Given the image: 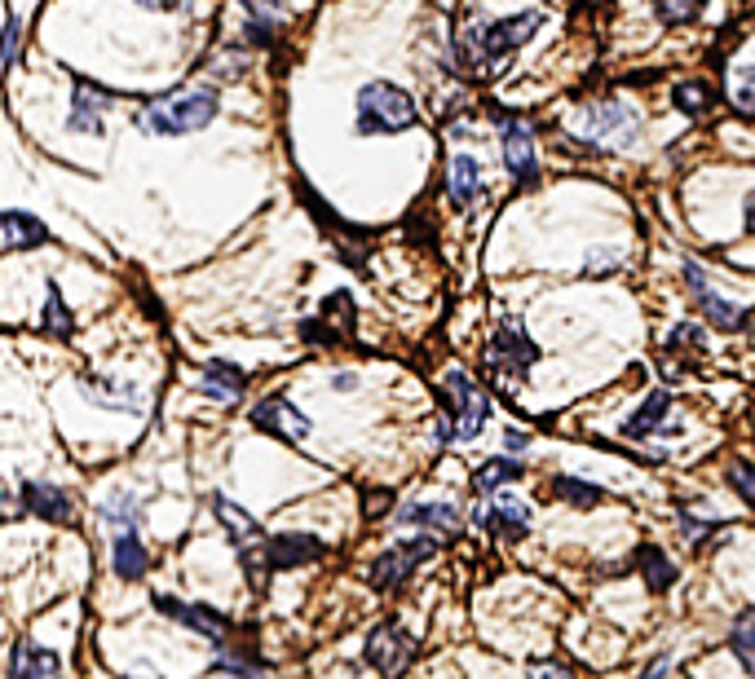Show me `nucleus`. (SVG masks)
<instances>
[{"label": "nucleus", "mask_w": 755, "mask_h": 679, "mask_svg": "<svg viewBox=\"0 0 755 679\" xmlns=\"http://www.w3.org/2000/svg\"><path fill=\"white\" fill-rule=\"evenodd\" d=\"M217 110H222L217 88H181L173 97L151 102L138 116V129L151 133V138H181V133L208 129L212 120H217Z\"/></svg>", "instance_id": "obj_1"}, {"label": "nucleus", "mask_w": 755, "mask_h": 679, "mask_svg": "<svg viewBox=\"0 0 755 679\" xmlns=\"http://www.w3.org/2000/svg\"><path fill=\"white\" fill-rule=\"evenodd\" d=\"M415 102L406 88L389 84V80H371L358 88V102H354V129L363 138H385V133H406L415 129Z\"/></svg>", "instance_id": "obj_2"}, {"label": "nucleus", "mask_w": 755, "mask_h": 679, "mask_svg": "<svg viewBox=\"0 0 755 679\" xmlns=\"http://www.w3.org/2000/svg\"><path fill=\"white\" fill-rule=\"evenodd\" d=\"M486 393L464 376L447 371L443 380V441H473L486 424Z\"/></svg>", "instance_id": "obj_3"}, {"label": "nucleus", "mask_w": 755, "mask_h": 679, "mask_svg": "<svg viewBox=\"0 0 755 679\" xmlns=\"http://www.w3.org/2000/svg\"><path fill=\"white\" fill-rule=\"evenodd\" d=\"M539 23H544V14L539 10H526V14H512V19H499V23H491V27H482V32H473L469 40H460V53H473L477 58V67L482 71H491V67H499L512 49H521L534 32H539Z\"/></svg>", "instance_id": "obj_4"}, {"label": "nucleus", "mask_w": 755, "mask_h": 679, "mask_svg": "<svg viewBox=\"0 0 755 679\" xmlns=\"http://www.w3.org/2000/svg\"><path fill=\"white\" fill-rule=\"evenodd\" d=\"M486 362H491V376H499V380H521V376L539 362V345L526 335L521 322L508 318V322H499V331H495V340H491Z\"/></svg>", "instance_id": "obj_5"}, {"label": "nucleus", "mask_w": 755, "mask_h": 679, "mask_svg": "<svg viewBox=\"0 0 755 679\" xmlns=\"http://www.w3.org/2000/svg\"><path fill=\"white\" fill-rule=\"evenodd\" d=\"M434 551H438V538L428 534V529L415 534V538H406V543H393V547L371 564V587H380V592L402 587V583L415 574V564H424Z\"/></svg>", "instance_id": "obj_6"}, {"label": "nucleus", "mask_w": 755, "mask_h": 679, "mask_svg": "<svg viewBox=\"0 0 755 679\" xmlns=\"http://www.w3.org/2000/svg\"><path fill=\"white\" fill-rule=\"evenodd\" d=\"M367 662H371L385 679H398V675H406V666L415 662V640H411L406 631H398V627H376V631L367 635Z\"/></svg>", "instance_id": "obj_7"}, {"label": "nucleus", "mask_w": 755, "mask_h": 679, "mask_svg": "<svg viewBox=\"0 0 755 679\" xmlns=\"http://www.w3.org/2000/svg\"><path fill=\"white\" fill-rule=\"evenodd\" d=\"M583 124H588V133L601 146H632L636 142V129H640L636 110L623 106V102H597V106H588V120Z\"/></svg>", "instance_id": "obj_8"}, {"label": "nucleus", "mask_w": 755, "mask_h": 679, "mask_svg": "<svg viewBox=\"0 0 755 679\" xmlns=\"http://www.w3.org/2000/svg\"><path fill=\"white\" fill-rule=\"evenodd\" d=\"M685 283L694 287V300H698V309H703V318H707L711 326H720V331H738V326H746V309L733 305V300H724V296L703 278V270H698L694 261H685Z\"/></svg>", "instance_id": "obj_9"}, {"label": "nucleus", "mask_w": 755, "mask_h": 679, "mask_svg": "<svg viewBox=\"0 0 755 679\" xmlns=\"http://www.w3.org/2000/svg\"><path fill=\"white\" fill-rule=\"evenodd\" d=\"M252 424L270 437H283V441H305L309 437V419L287 402V397H266L257 410H252Z\"/></svg>", "instance_id": "obj_10"}, {"label": "nucleus", "mask_w": 755, "mask_h": 679, "mask_svg": "<svg viewBox=\"0 0 755 679\" xmlns=\"http://www.w3.org/2000/svg\"><path fill=\"white\" fill-rule=\"evenodd\" d=\"M261 556H266V570H296V564H309V560L322 556V538H314V534H279V538H266Z\"/></svg>", "instance_id": "obj_11"}, {"label": "nucleus", "mask_w": 755, "mask_h": 679, "mask_svg": "<svg viewBox=\"0 0 755 679\" xmlns=\"http://www.w3.org/2000/svg\"><path fill=\"white\" fill-rule=\"evenodd\" d=\"M504 164H508V172H512L521 186L539 177V159H534V133H530V124H526V120H508V124H504Z\"/></svg>", "instance_id": "obj_12"}, {"label": "nucleus", "mask_w": 755, "mask_h": 679, "mask_svg": "<svg viewBox=\"0 0 755 679\" xmlns=\"http://www.w3.org/2000/svg\"><path fill=\"white\" fill-rule=\"evenodd\" d=\"M155 609H160L164 618H173V622H181V627L208 635V640H222V635H226V618H222L217 609H208V605H181V600H173V596H155Z\"/></svg>", "instance_id": "obj_13"}, {"label": "nucleus", "mask_w": 755, "mask_h": 679, "mask_svg": "<svg viewBox=\"0 0 755 679\" xmlns=\"http://www.w3.org/2000/svg\"><path fill=\"white\" fill-rule=\"evenodd\" d=\"M111 110V97H106L102 88H93V84H75V93H71V120H67V129H75V133H102V116Z\"/></svg>", "instance_id": "obj_14"}, {"label": "nucleus", "mask_w": 755, "mask_h": 679, "mask_svg": "<svg viewBox=\"0 0 755 679\" xmlns=\"http://www.w3.org/2000/svg\"><path fill=\"white\" fill-rule=\"evenodd\" d=\"M23 508H27L32 516H45V521H54V525H67V521H75V508H71V499H67L62 490L45 486V481H27V486H23Z\"/></svg>", "instance_id": "obj_15"}, {"label": "nucleus", "mask_w": 755, "mask_h": 679, "mask_svg": "<svg viewBox=\"0 0 755 679\" xmlns=\"http://www.w3.org/2000/svg\"><path fill=\"white\" fill-rule=\"evenodd\" d=\"M477 521L495 534V538H521L526 534V525H530V508L526 503H517V499H495L491 508H482L477 512Z\"/></svg>", "instance_id": "obj_16"}, {"label": "nucleus", "mask_w": 755, "mask_h": 679, "mask_svg": "<svg viewBox=\"0 0 755 679\" xmlns=\"http://www.w3.org/2000/svg\"><path fill=\"white\" fill-rule=\"evenodd\" d=\"M212 508H217V516H222V525L231 529V538L239 543V551H257V547H266L261 525H257L239 503H231L226 495H212Z\"/></svg>", "instance_id": "obj_17"}, {"label": "nucleus", "mask_w": 755, "mask_h": 679, "mask_svg": "<svg viewBox=\"0 0 755 679\" xmlns=\"http://www.w3.org/2000/svg\"><path fill=\"white\" fill-rule=\"evenodd\" d=\"M447 199L456 207H473L482 199V168L473 155H456L451 159V172H447Z\"/></svg>", "instance_id": "obj_18"}, {"label": "nucleus", "mask_w": 755, "mask_h": 679, "mask_svg": "<svg viewBox=\"0 0 755 679\" xmlns=\"http://www.w3.org/2000/svg\"><path fill=\"white\" fill-rule=\"evenodd\" d=\"M10 679H58V657L32 640H19L10 653Z\"/></svg>", "instance_id": "obj_19"}, {"label": "nucleus", "mask_w": 755, "mask_h": 679, "mask_svg": "<svg viewBox=\"0 0 755 679\" xmlns=\"http://www.w3.org/2000/svg\"><path fill=\"white\" fill-rule=\"evenodd\" d=\"M45 239H49V230L36 216H27V212H5V216H0V248H5V252H23V248H36Z\"/></svg>", "instance_id": "obj_20"}, {"label": "nucleus", "mask_w": 755, "mask_h": 679, "mask_svg": "<svg viewBox=\"0 0 755 679\" xmlns=\"http://www.w3.org/2000/svg\"><path fill=\"white\" fill-rule=\"evenodd\" d=\"M398 525H420L434 534H460V508L451 503H415L398 512Z\"/></svg>", "instance_id": "obj_21"}, {"label": "nucleus", "mask_w": 755, "mask_h": 679, "mask_svg": "<svg viewBox=\"0 0 755 679\" xmlns=\"http://www.w3.org/2000/svg\"><path fill=\"white\" fill-rule=\"evenodd\" d=\"M668 415H672V397L668 393H650L640 402V410L623 424V437H650V432H663L668 428Z\"/></svg>", "instance_id": "obj_22"}, {"label": "nucleus", "mask_w": 755, "mask_h": 679, "mask_svg": "<svg viewBox=\"0 0 755 679\" xmlns=\"http://www.w3.org/2000/svg\"><path fill=\"white\" fill-rule=\"evenodd\" d=\"M203 389L217 397V402H239L244 397V389H248V376L239 371V367H231V362H208L203 367Z\"/></svg>", "instance_id": "obj_23"}, {"label": "nucleus", "mask_w": 755, "mask_h": 679, "mask_svg": "<svg viewBox=\"0 0 755 679\" xmlns=\"http://www.w3.org/2000/svg\"><path fill=\"white\" fill-rule=\"evenodd\" d=\"M111 564H116V574H120V579H129V583H138V579L146 574L151 556H146L142 538H138L133 529H125V534L116 538V547H111Z\"/></svg>", "instance_id": "obj_24"}, {"label": "nucleus", "mask_w": 755, "mask_h": 679, "mask_svg": "<svg viewBox=\"0 0 755 679\" xmlns=\"http://www.w3.org/2000/svg\"><path fill=\"white\" fill-rule=\"evenodd\" d=\"M636 564H640V574H645V583H650V592H668L672 583H676V564L663 556V547H654V543H645L640 551H636Z\"/></svg>", "instance_id": "obj_25"}, {"label": "nucleus", "mask_w": 755, "mask_h": 679, "mask_svg": "<svg viewBox=\"0 0 755 679\" xmlns=\"http://www.w3.org/2000/svg\"><path fill=\"white\" fill-rule=\"evenodd\" d=\"M729 648H733V657L755 675V609L738 614V622H733V631H729Z\"/></svg>", "instance_id": "obj_26"}, {"label": "nucleus", "mask_w": 755, "mask_h": 679, "mask_svg": "<svg viewBox=\"0 0 755 679\" xmlns=\"http://www.w3.org/2000/svg\"><path fill=\"white\" fill-rule=\"evenodd\" d=\"M676 110H685V116H707V110H716V88L707 80H689L676 88Z\"/></svg>", "instance_id": "obj_27"}, {"label": "nucleus", "mask_w": 755, "mask_h": 679, "mask_svg": "<svg viewBox=\"0 0 755 679\" xmlns=\"http://www.w3.org/2000/svg\"><path fill=\"white\" fill-rule=\"evenodd\" d=\"M517 477H521V464H517V460H491V464L477 468L473 486H477V495H495L499 486H508V481H517Z\"/></svg>", "instance_id": "obj_28"}, {"label": "nucleus", "mask_w": 755, "mask_h": 679, "mask_svg": "<svg viewBox=\"0 0 755 679\" xmlns=\"http://www.w3.org/2000/svg\"><path fill=\"white\" fill-rule=\"evenodd\" d=\"M84 389L97 397V406H120V410H133L138 415V389L133 384H97V380H84Z\"/></svg>", "instance_id": "obj_29"}, {"label": "nucleus", "mask_w": 755, "mask_h": 679, "mask_svg": "<svg viewBox=\"0 0 755 679\" xmlns=\"http://www.w3.org/2000/svg\"><path fill=\"white\" fill-rule=\"evenodd\" d=\"M49 335H58V340H67L71 331H75V322H71V309H67V300H62V291H58V283H49V305H45V322H40Z\"/></svg>", "instance_id": "obj_30"}, {"label": "nucleus", "mask_w": 755, "mask_h": 679, "mask_svg": "<svg viewBox=\"0 0 755 679\" xmlns=\"http://www.w3.org/2000/svg\"><path fill=\"white\" fill-rule=\"evenodd\" d=\"M217 675H222V679H257V675H261V662L248 657L244 648H222V657H217Z\"/></svg>", "instance_id": "obj_31"}, {"label": "nucleus", "mask_w": 755, "mask_h": 679, "mask_svg": "<svg viewBox=\"0 0 755 679\" xmlns=\"http://www.w3.org/2000/svg\"><path fill=\"white\" fill-rule=\"evenodd\" d=\"M138 516H142V508H138V499H133V495H116L111 503H102V521H106V525L133 529V525H138Z\"/></svg>", "instance_id": "obj_32"}, {"label": "nucleus", "mask_w": 755, "mask_h": 679, "mask_svg": "<svg viewBox=\"0 0 755 679\" xmlns=\"http://www.w3.org/2000/svg\"><path fill=\"white\" fill-rule=\"evenodd\" d=\"M703 5H707V0H654V14L668 27H676V23H694L703 14Z\"/></svg>", "instance_id": "obj_33"}, {"label": "nucleus", "mask_w": 755, "mask_h": 679, "mask_svg": "<svg viewBox=\"0 0 755 679\" xmlns=\"http://www.w3.org/2000/svg\"><path fill=\"white\" fill-rule=\"evenodd\" d=\"M557 495H562L566 503H575V508H597V503H601V490H597V486H583V481H575V477H562V481H557Z\"/></svg>", "instance_id": "obj_34"}, {"label": "nucleus", "mask_w": 755, "mask_h": 679, "mask_svg": "<svg viewBox=\"0 0 755 679\" xmlns=\"http://www.w3.org/2000/svg\"><path fill=\"white\" fill-rule=\"evenodd\" d=\"M733 106L742 110V116L755 120V67H746V71L733 75Z\"/></svg>", "instance_id": "obj_35"}, {"label": "nucleus", "mask_w": 755, "mask_h": 679, "mask_svg": "<svg viewBox=\"0 0 755 679\" xmlns=\"http://www.w3.org/2000/svg\"><path fill=\"white\" fill-rule=\"evenodd\" d=\"M729 486L755 508V464H746V460H733L729 464Z\"/></svg>", "instance_id": "obj_36"}, {"label": "nucleus", "mask_w": 755, "mask_h": 679, "mask_svg": "<svg viewBox=\"0 0 755 679\" xmlns=\"http://www.w3.org/2000/svg\"><path fill=\"white\" fill-rule=\"evenodd\" d=\"M668 340H672V349H698V345H703V331L685 322V326H676Z\"/></svg>", "instance_id": "obj_37"}, {"label": "nucleus", "mask_w": 755, "mask_h": 679, "mask_svg": "<svg viewBox=\"0 0 755 679\" xmlns=\"http://www.w3.org/2000/svg\"><path fill=\"white\" fill-rule=\"evenodd\" d=\"M530 679H575L562 662H530Z\"/></svg>", "instance_id": "obj_38"}, {"label": "nucleus", "mask_w": 755, "mask_h": 679, "mask_svg": "<svg viewBox=\"0 0 755 679\" xmlns=\"http://www.w3.org/2000/svg\"><path fill=\"white\" fill-rule=\"evenodd\" d=\"M142 10H155V14H177V10H186V5H194V0H138Z\"/></svg>", "instance_id": "obj_39"}, {"label": "nucleus", "mask_w": 755, "mask_h": 679, "mask_svg": "<svg viewBox=\"0 0 755 679\" xmlns=\"http://www.w3.org/2000/svg\"><path fill=\"white\" fill-rule=\"evenodd\" d=\"M19 62V19H10V27H5V67H14Z\"/></svg>", "instance_id": "obj_40"}, {"label": "nucleus", "mask_w": 755, "mask_h": 679, "mask_svg": "<svg viewBox=\"0 0 755 679\" xmlns=\"http://www.w3.org/2000/svg\"><path fill=\"white\" fill-rule=\"evenodd\" d=\"M610 265H618V252H592L588 257V274H610Z\"/></svg>", "instance_id": "obj_41"}, {"label": "nucleus", "mask_w": 755, "mask_h": 679, "mask_svg": "<svg viewBox=\"0 0 755 679\" xmlns=\"http://www.w3.org/2000/svg\"><path fill=\"white\" fill-rule=\"evenodd\" d=\"M681 525H685V534H689V538H707V534L716 529V521H694L689 512H681Z\"/></svg>", "instance_id": "obj_42"}, {"label": "nucleus", "mask_w": 755, "mask_h": 679, "mask_svg": "<svg viewBox=\"0 0 755 679\" xmlns=\"http://www.w3.org/2000/svg\"><path fill=\"white\" fill-rule=\"evenodd\" d=\"M385 503H393V495H389V490L367 495V516H380V512H385Z\"/></svg>", "instance_id": "obj_43"}, {"label": "nucleus", "mask_w": 755, "mask_h": 679, "mask_svg": "<svg viewBox=\"0 0 755 679\" xmlns=\"http://www.w3.org/2000/svg\"><path fill=\"white\" fill-rule=\"evenodd\" d=\"M244 5L252 10V19H274V5H279V0H244Z\"/></svg>", "instance_id": "obj_44"}, {"label": "nucleus", "mask_w": 755, "mask_h": 679, "mask_svg": "<svg viewBox=\"0 0 755 679\" xmlns=\"http://www.w3.org/2000/svg\"><path fill=\"white\" fill-rule=\"evenodd\" d=\"M668 666H672V657H659V662H654L650 670H645L640 679H663V675H668Z\"/></svg>", "instance_id": "obj_45"}, {"label": "nucleus", "mask_w": 755, "mask_h": 679, "mask_svg": "<svg viewBox=\"0 0 755 679\" xmlns=\"http://www.w3.org/2000/svg\"><path fill=\"white\" fill-rule=\"evenodd\" d=\"M504 441H508V450H526V441H530V437H526V432H517V428H508V432H504Z\"/></svg>", "instance_id": "obj_46"}, {"label": "nucleus", "mask_w": 755, "mask_h": 679, "mask_svg": "<svg viewBox=\"0 0 755 679\" xmlns=\"http://www.w3.org/2000/svg\"><path fill=\"white\" fill-rule=\"evenodd\" d=\"M746 230L755 235V194H746Z\"/></svg>", "instance_id": "obj_47"}, {"label": "nucleus", "mask_w": 755, "mask_h": 679, "mask_svg": "<svg viewBox=\"0 0 755 679\" xmlns=\"http://www.w3.org/2000/svg\"><path fill=\"white\" fill-rule=\"evenodd\" d=\"M746 5H751V0H746Z\"/></svg>", "instance_id": "obj_48"}]
</instances>
